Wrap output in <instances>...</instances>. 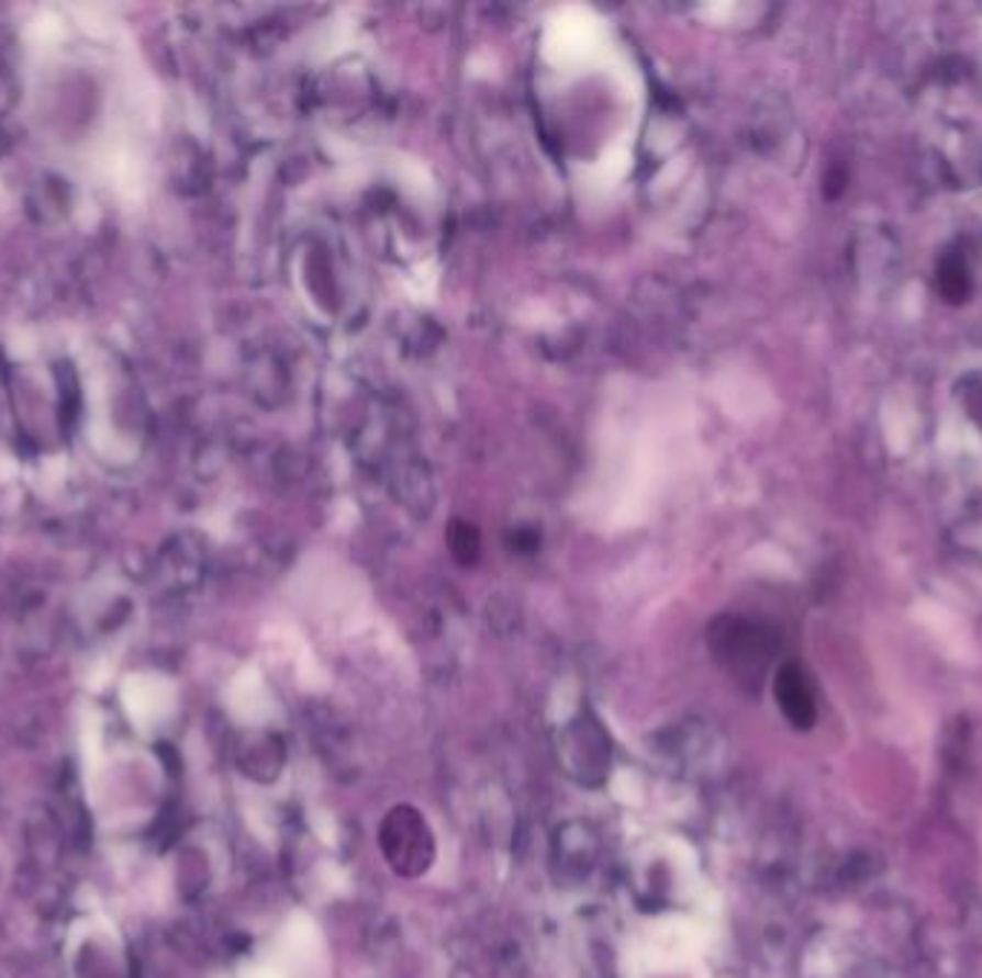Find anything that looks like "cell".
Segmentation results:
<instances>
[{"mask_svg":"<svg viewBox=\"0 0 982 978\" xmlns=\"http://www.w3.org/2000/svg\"><path fill=\"white\" fill-rule=\"evenodd\" d=\"M380 850L386 855L388 867L394 869L402 878H420L432 869L437 844H434V832L423 812L409 803H400L382 818L380 823Z\"/></svg>","mask_w":982,"mask_h":978,"instance_id":"obj_1","label":"cell"},{"mask_svg":"<svg viewBox=\"0 0 982 978\" xmlns=\"http://www.w3.org/2000/svg\"><path fill=\"white\" fill-rule=\"evenodd\" d=\"M713 649L736 675H747L759 668L767 657V645L752 626L741 620H722L713 631Z\"/></svg>","mask_w":982,"mask_h":978,"instance_id":"obj_2","label":"cell"},{"mask_svg":"<svg viewBox=\"0 0 982 978\" xmlns=\"http://www.w3.org/2000/svg\"><path fill=\"white\" fill-rule=\"evenodd\" d=\"M775 700L782 706L784 718L799 729H807L816 718V709H813V695L811 686L804 681L802 668L799 666H784L775 677Z\"/></svg>","mask_w":982,"mask_h":978,"instance_id":"obj_3","label":"cell"},{"mask_svg":"<svg viewBox=\"0 0 982 978\" xmlns=\"http://www.w3.org/2000/svg\"><path fill=\"white\" fill-rule=\"evenodd\" d=\"M939 288H942V293H946L948 299L966 296V290H968L966 267L957 265V261H948V265L942 267V276H939Z\"/></svg>","mask_w":982,"mask_h":978,"instance_id":"obj_4","label":"cell"}]
</instances>
